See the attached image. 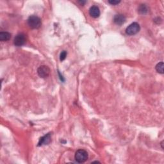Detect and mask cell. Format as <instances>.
<instances>
[{"label":"cell","mask_w":164,"mask_h":164,"mask_svg":"<svg viewBox=\"0 0 164 164\" xmlns=\"http://www.w3.org/2000/svg\"><path fill=\"white\" fill-rule=\"evenodd\" d=\"M28 24L31 28L38 29L41 26V19L36 16H31L28 19Z\"/></svg>","instance_id":"6da1fadb"},{"label":"cell","mask_w":164,"mask_h":164,"mask_svg":"<svg viewBox=\"0 0 164 164\" xmlns=\"http://www.w3.org/2000/svg\"><path fill=\"white\" fill-rule=\"evenodd\" d=\"M75 160L78 163H84L88 159V153L84 149H79L75 153Z\"/></svg>","instance_id":"7a4b0ae2"},{"label":"cell","mask_w":164,"mask_h":164,"mask_svg":"<svg viewBox=\"0 0 164 164\" xmlns=\"http://www.w3.org/2000/svg\"><path fill=\"white\" fill-rule=\"evenodd\" d=\"M141 27L138 23H133L130 25H129L126 29V33L129 35H134L137 34L139 31H140Z\"/></svg>","instance_id":"3957f363"},{"label":"cell","mask_w":164,"mask_h":164,"mask_svg":"<svg viewBox=\"0 0 164 164\" xmlns=\"http://www.w3.org/2000/svg\"><path fill=\"white\" fill-rule=\"evenodd\" d=\"M37 73L40 78H47L50 74V69L46 65H41L38 68Z\"/></svg>","instance_id":"277c9868"},{"label":"cell","mask_w":164,"mask_h":164,"mask_svg":"<svg viewBox=\"0 0 164 164\" xmlns=\"http://www.w3.org/2000/svg\"><path fill=\"white\" fill-rule=\"evenodd\" d=\"M26 37L24 33H19L16 36L13 43L16 46H22L26 43Z\"/></svg>","instance_id":"5b68a950"},{"label":"cell","mask_w":164,"mask_h":164,"mask_svg":"<svg viewBox=\"0 0 164 164\" xmlns=\"http://www.w3.org/2000/svg\"><path fill=\"white\" fill-rule=\"evenodd\" d=\"M51 133H49L40 138L39 144H38V146L49 144L51 142Z\"/></svg>","instance_id":"8992f818"},{"label":"cell","mask_w":164,"mask_h":164,"mask_svg":"<svg viewBox=\"0 0 164 164\" xmlns=\"http://www.w3.org/2000/svg\"><path fill=\"white\" fill-rule=\"evenodd\" d=\"M114 22L117 25H122L126 22V17L123 14H117L114 17Z\"/></svg>","instance_id":"52a82bcc"},{"label":"cell","mask_w":164,"mask_h":164,"mask_svg":"<svg viewBox=\"0 0 164 164\" xmlns=\"http://www.w3.org/2000/svg\"><path fill=\"white\" fill-rule=\"evenodd\" d=\"M89 13L94 18H97L100 16L99 9L96 6H92L89 10Z\"/></svg>","instance_id":"ba28073f"},{"label":"cell","mask_w":164,"mask_h":164,"mask_svg":"<svg viewBox=\"0 0 164 164\" xmlns=\"http://www.w3.org/2000/svg\"><path fill=\"white\" fill-rule=\"evenodd\" d=\"M11 38V34L6 31H1L0 32V40L3 41H8Z\"/></svg>","instance_id":"9c48e42d"},{"label":"cell","mask_w":164,"mask_h":164,"mask_svg":"<svg viewBox=\"0 0 164 164\" xmlns=\"http://www.w3.org/2000/svg\"><path fill=\"white\" fill-rule=\"evenodd\" d=\"M138 12L141 14H146L148 12V7L144 4H142L138 7Z\"/></svg>","instance_id":"30bf717a"},{"label":"cell","mask_w":164,"mask_h":164,"mask_svg":"<svg viewBox=\"0 0 164 164\" xmlns=\"http://www.w3.org/2000/svg\"><path fill=\"white\" fill-rule=\"evenodd\" d=\"M163 67H164L163 62H161L158 63V64H157V65L155 67V69L158 72L161 73V74H163Z\"/></svg>","instance_id":"8fae6325"},{"label":"cell","mask_w":164,"mask_h":164,"mask_svg":"<svg viewBox=\"0 0 164 164\" xmlns=\"http://www.w3.org/2000/svg\"><path fill=\"white\" fill-rule=\"evenodd\" d=\"M67 51H62V53H60V61H64L66 57H67Z\"/></svg>","instance_id":"7c38bea8"},{"label":"cell","mask_w":164,"mask_h":164,"mask_svg":"<svg viewBox=\"0 0 164 164\" xmlns=\"http://www.w3.org/2000/svg\"><path fill=\"white\" fill-rule=\"evenodd\" d=\"M109 3L111 5H118L119 3H120L121 1H117V0H110V1H109Z\"/></svg>","instance_id":"4fadbf2b"},{"label":"cell","mask_w":164,"mask_h":164,"mask_svg":"<svg viewBox=\"0 0 164 164\" xmlns=\"http://www.w3.org/2000/svg\"><path fill=\"white\" fill-rule=\"evenodd\" d=\"M78 3H80V5L83 6V5H84L85 4V3H87V1H79Z\"/></svg>","instance_id":"5bb4252c"}]
</instances>
